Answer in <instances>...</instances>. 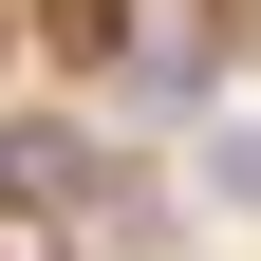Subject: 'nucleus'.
<instances>
[{"label": "nucleus", "instance_id": "obj_1", "mask_svg": "<svg viewBox=\"0 0 261 261\" xmlns=\"http://www.w3.org/2000/svg\"><path fill=\"white\" fill-rule=\"evenodd\" d=\"M187 187H205L224 224H261V112H205V149H187Z\"/></svg>", "mask_w": 261, "mask_h": 261}, {"label": "nucleus", "instance_id": "obj_4", "mask_svg": "<svg viewBox=\"0 0 261 261\" xmlns=\"http://www.w3.org/2000/svg\"><path fill=\"white\" fill-rule=\"evenodd\" d=\"M0 56H19V38H0Z\"/></svg>", "mask_w": 261, "mask_h": 261}, {"label": "nucleus", "instance_id": "obj_2", "mask_svg": "<svg viewBox=\"0 0 261 261\" xmlns=\"http://www.w3.org/2000/svg\"><path fill=\"white\" fill-rule=\"evenodd\" d=\"M38 38L75 56V75H130V0H38Z\"/></svg>", "mask_w": 261, "mask_h": 261}, {"label": "nucleus", "instance_id": "obj_3", "mask_svg": "<svg viewBox=\"0 0 261 261\" xmlns=\"http://www.w3.org/2000/svg\"><path fill=\"white\" fill-rule=\"evenodd\" d=\"M0 261H56V224H19V205H0Z\"/></svg>", "mask_w": 261, "mask_h": 261}]
</instances>
